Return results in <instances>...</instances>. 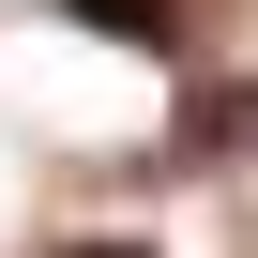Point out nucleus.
Listing matches in <instances>:
<instances>
[{"label":"nucleus","mask_w":258,"mask_h":258,"mask_svg":"<svg viewBox=\"0 0 258 258\" xmlns=\"http://www.w3.org/2000/svg\"><path fill=\"white\" fill-rule=\"evenodd\" d=\"M61 16H76V31H121V46H167L182 0H61Z\"/></svg>","instance_id":"obj_1"},{"label":"nucleus","mask_w":258,"mask_h":258,"mask_svg":"<svg viewBox=\"0 0 258 258\" xmlns=\"http://www.w3.org/2000/svg\"><path fill=\"white\" fill-rule=\"evenodd\" d=\"M76 258H152V243H76Z\"/></svg>","instance_id":"obj_2"},{"label":"nucleus","mask_w":258,"mask_h":258,"mask_svg":"<svg viewBox=\"0 0 258 258\" xmlns=\"http://www.w3.org/2000/svg\"><path fill=\"white\" fill-rule=\"evenodd\" d=\"M243 121H258V106H243Z\"/></svg>","instance_id":"obj_3"}]
</instances>
